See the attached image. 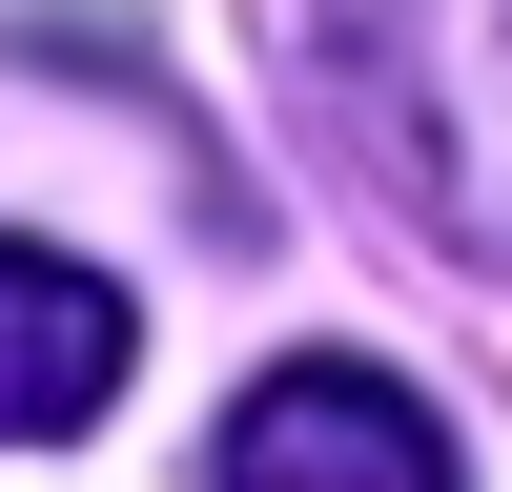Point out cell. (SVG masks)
<instances>
[{
    "label": "cell",
    "mask_w": 512,
    "mask_h": 492,
    "mask_svg": "<svg viewBox=\"0 0 512 492\" xmlns=\"http://www.w3.org/2000/svg\"><path fill=\"white\" fill-rule=\"evenodd\" d=\"M123 349H144V308H123L82 246H21V226H0V451L82 431V410L123 390Z\"/></svg>",
    "instance_id": "3"
},
{
    "label": "cell",
    "mask_w": 512,
    "mask_h": 492,
    "mask_svg": "<svg viewBox=\"0 0 512 492\" xmlns=\"http://www.w3.org/2000/svg\"><path fill=\"white\" fill-rule=\"evenodd\" d=\"M349 144L410 185V226H451L472 267H512V0H308Z\"/></svg>",
    "instance_id": "1"
},
{
    "label": "cell",
    "mask_w": 512,
    "mask_h": 492,
    "mask_svg": "<svg viewBox=\"0 0 512 492\" xmlns=\"http://www.w3.org/2000/svg\"><path fill=\"white\" fill-rule=\"evenodd\" d=\"M205 492H472L451 472V410L369 349H287L267 390H226L205 431Z\"/></svg>",
    "instance_id": "2"
}]
</instances>
